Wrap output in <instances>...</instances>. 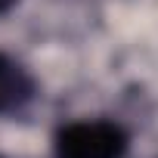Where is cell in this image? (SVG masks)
I'll use <instances>...</instances> for the list:
<instances>
[{
  "label": "cell",
  "instance_id": "6da1fadb",
  "mask_svg": "<svg viewBox=\"0 0 158 158\" xmlns=\"http://www.w3.org/2000/svg\"><path fill=\"white\" fill-rule=\"evenodd\" d=\"M130 136L121 124L106 118L71 121L56 130L53 155L56 158H124Z\"/></svg>",
  "mask_w": 158,
  "mask_h": 158
},
{
  "label": "cell",
  "instance_id": "7a4b0ae2",
  "mask_svg": "<svg viewBox=\"0 0 158 158\" xmlns=\"http://www.w3.org/2000/svg\"><path fill=\"white\" fill-rule=\"evenodd\" d=\"M34 93H37V84L31 71L13 56L0 53V115L22 112L34 99Z\"/></svg>",
  "mask_w": 158,
  "mask_h": 158
},
{
  "label": "cell",
  "instance_id": "3957f363",
  "mask_svg": "<svg viewBox=\"0 0 158 158\" xmlns=\"http://www.w3.org/2000/svg\"><path fill=\"white\" fill-rule=\"evenodd\" d=\"M16 3H19V0H0V16H6V13H10Z\"/></svg>",
  "mask_w": 158,
  "mask_h": 158
},
{
  "label": "cell",
  "instance_id": "277c9868",
  "mask_svg": "<svg viewBox=\"0 0 158 158\" xmlns=\"http://www.w3.org/2000/svg\"><path fill=\"white\" fill-rule=\"evenodd\" d=\"M0 158H3V155H0Z\"/></svg>",
  "mask_w": 158,
  "mask_h": 158
}]
</instances>
